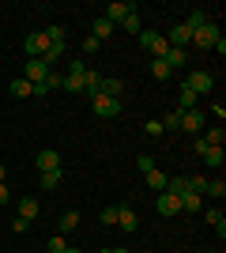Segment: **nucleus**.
I'll return each instance as SVG.
<instances>
[{"label":"nucleus","mask_w":226,"mask_h":253,"mask_svg":"<svg viewBox=\"0 0 226 253\" xmlns=\"http://www.w3.org/2000/svg\"><path fill=\"white\" fill-rule=\"evenodd\" d=\"M185 87H189L196 98H204V95H211V87H215V76H211V72H189Z\"/></svg>","instance_id":"obj_1"},{"label":"nucleus","mask_w":226,"mask_h":253,"mask_svg":"<svg viewBox=\"0 0 226 253\" xmlns=\"http://www.w3.org/2000/svg\"><path fill=\"white\" fill-rule=\"evenodd\" d=\"M140 45L151 53V57H166V49H170V42H166L159 31H140Z\"/></svg>","instance_id":"obj_2"},{"label":"nucleus","mask_w":226,"mask_h":253,"mask_svg":"<svg viewBox=\"0 0 226 253\" xmlns=\"http://www.w3.org/2000/svg\"><path fill=\"white\" fill-rule=\"evenodd\" d=\"M91 110L98 117H117L121 114V98H106V95H95L91 98Z\"/></svg>","instance_id":"obj_3"},{"label":"nucleus","mask_w":226,"mask_h":253,"mask_svg":"<svg viewBox=\"0 0 226 253\" xmlns=\"http://www.w3.org/2000/svg\"><path fill=\"white\" fill-rule=\"evenodd\" d=\"M23 72H27V76H23L27 84H31V87H38V84H45V76L53 72V68H45V64L38 61V57H31V61H27V68H23Z\"/></svg>","instance_id":"obj_4"},{"label":"nucleus","mask_w":226,"mask_h":253,"mask_svg":"<svg viewBox=\"0 0 226 253\" xmlns=\"http://www.w3.org/2000/svg\"><path fill=\"white\" fill-rule=\"evenodd\" d=\"M155 208H159V215H166V219H170V215H181V201H177V193H166V189L159 193Z\"/></svg>","instance_id":"obj_5"},{"label":"nucleus","mask_w":226,"mask_h":253,"mask_svg":"<svg viewBox=\"0 0 226 253\" xmlns=\"http://www.w3.org/2000/svg\"><path fill=\"white\" fill-rule=\"evenodd\" d=\"M219 38H223V34H219V23H204L200 31H193V42H196V45H204V49H211Z\"/></svg>","instance_id":"obj_6"},{"label":"nucleus","mask_w":226,"mask_h":253,"mask_svg":"<svg viewBox=\"0 0 226 253\" xmlns=\"http://www.w3.org/2000/svg\"><path fill=\"white\" fill-rule=\"evenodd\" d=\"M132 11H136V4H121V0H113V4L102 11V19H109L113 27H121V23H125V15H132Z\"/></svg>","instance_id":"obj_7"},{"label":"nucleus","mask_w":226,"mask_h":253,"mask_svg":"<svg viewBox=\"0 0 226 253\" xmlns=\"http://www.w3.org/2000/svg\"><path fill=\"white\" fill-rule=\"evenodd\" d=\"M166 42H170V49H185V45L193 42V31H189L185 23H177V27L170 31V38H166Z\"/></svg>","instance_id":"obj_8"},{"label":"nucleus","mask_w":226,"mask_h":253,"mask_svg":"<svg viewBox=\"0 0 226 253\" xmlns=\"http://www.w3.org/2000/svg\"><path fill=\"white\" fill-rule=\"evenodd\" d=\"M23 45H27V53H31V57H42V53L49 49V38H45V31H34Z\"/></svg>","instance_id":"obj_9"},{"label":"nucleus","mask_w":226,"mask_h":253,"mask_svg":"<svg viewBox=\"0 0 226 253\" xmlns=\"http://www.w3.org/2000/svg\"><path fill=\"white\" fill-rule=\"evenodd\" d=\"M181 128L185 132H204V114H200V110H185L181 114Z\"/></svg>","instance_id":"obj_10"},{"label":"nucleus","mask_w":226,"mask_h":253,"mask_svg":"<svg viewBox=\"0 0 226 253\" xmlns=\"http://www.w3.org/2000/svg\"><path fill=\"white\" fill-rule=\"evenodd\" d=\"M117 227H121V231H136V227H140V215H136V211H132L129 208V204H125V208H117Z\"/></svg>","instance_id":"obj_11"},{"label":"nucleus","mask_w":226,"mask_h":253,"mask_svg":"<svg viewBox=\"0 0 226 253\" xmlns=\"http://www.w3.org/2000/svg\"><path fill=\"white\" fill-rule=\"evenodd\" d=\"M38 211H42V204H38V197H23V201H19V219L34 223V219H38Z\"/></svg>","instance_id":"obj_12"},{"label":"nucleus","mask_w":226,"mask_h":253,"mask_svg":"<svg viewBox=\"0 0 226 253\" xmlns=\"http://www.w3.org/2000/svg\"><path fill=\"white\" fill-rule=\"evenodd\" d=\"M38 170H42V174H49V170H61V155H57L53 148L38 151Z\"/></svg>","instance_id":"obj_13"},{"label":"nucleus","mask_w":226,"mask_h":253,"mask_svg":"<svg viewBox=\"0 0 226 253\" xmlns=\"http://www.w3.org/2000/svg\"><path fill=\"white\" fill-rule=\"evenodd\" d=\"M162 61L170 64L173 72H181L185 64H189V53H185V49H166V57H162Z\"/></svg>","instance_id":"obj_14"},{"label":"nucleus","mask_w":226,"mask_h":253,"mask_svg":"<svg viewBox=\"0 0 226 253\" xmlns=\"http://www.w3.org/2000/svg\"><path fill=\"white\" fill-rule=\"evenodd\" d=\"M151 76H155V80H159V84H166V80H170L173 76V68L166 61H162V57H155V61H151Z\"/></svg>","instance_id":"obj_15"},{"label":"nucleus","mask_w":226,"mask_h":253,"mask_svg":"<svg viewBox=\"0 0 226 253\" xmlns=\"http://www.w3.org/2000/svg\"><path fill=\"white\" fill-rule=\"evenodd\" d=\"M109 34H113V23H109V19H102V15H98V19H95V31H91V38H98V42H106Z\"/></svg>","instance_id":"obj_16"},{"label":"nucleus","mask_w":226,"mask_h":253,"mask_svg":"<svg viewBox=\"0 0 226 253\" xmlns=\"http://www.w3.org/2000/svg\"><path fill=\"white\" fill-rule=\"evenodd\" d=\"M8 91H11V95H15V98H31V95H34V87L27 84L23 76H19V80H11V84H8Z\"/></svg>","instance_id":"obj_17"},{"label":"nucleus","mask_w":226,"mask_h":253,"mask_svg":"<svg viewBox=\"0 0 226 253\" xmlns=\"http://www.w3.org/2000/svg\"><path fill=\"white\" fill-rule=\"evenodd\" d=\"M98 87H102V76L87 68V72H83V91H87V95H91V98H95V95H98Z\"/></svg>","instance_id":"obj_18"},{"label":"nucleus","mask_w":226,"mask_h":253,"mask_svg":"<svg viewBox=\"0 0 226 253\" xmlns=\"http://www.w3.org/2000/svg\"><path fill=\"white\" fill-rule=\"evenodd\" d=\"M177 201H181V211H200L204 208V197H196V193H181Z\"/></svg>","instance_id":"obj_19"},{"label":"nucleus","mask_w":226,"mask_h":253,"mask_svg":"<svg viewBox=\"0 0 226 253\" xmlns=\"http://www.w3.org/2000/svg\"><path fill=\"white\" fill-rule=\"evenodd\" d=\"M68 91V95H83V76H75V72H68L65 76V84H61Z\"/></svg>","instance_id":"obj_20"},{"label":"nucleus","mask_w":226,"mask_h":253,"mask_svg":"<svg viewBox=\"0 0 226 253\" xmlns=\"http://www.w3.org/2000/svg\"><path fill=\"white\" fill-rule=\"evenodd\" d=\"M121 80H102V87H98V95H106V98H121Z\"/></svg>","instance_id":"obj_21"},{"label":"nucleus","mask_w":226,"mask_h":253,"mask_svg":"<svg viewBox=\"0 0 226 253\" xmlns=\"http://www.w3.org/2000/svg\"><path fill=\"white\" fill-rule=\"evenodd\" d=\"M204 144H207V148H223V144H226V128L219 125V128H211V132H204Z\"/></svg>","instance_id":"obj_22"},{"label":"nucleus","mask_w":226,"mask_h":253,"mask_svg":"<svg viewBox=\"0 0 226 253\" xmlns=\"http://www.w3.org/2000/svg\"><path fill=\"white\" fill-rule=\"evenodd\" d=\"M57 227H61V234H72L75 227H79V211H65V215H61V223H57Z\"/></svg>","instance_id":"obj_23"},{"label":"nucleus","mask_w":226,"mask_h":253,"mask_svg":"<svg viewBox=\"0 0 226 253\" xmlns=\"http://www.w3.org/2000/svg\"><path fill=\"white\" fill-rule=\"evenodd\" d=\"M200 159H204L207 167H223V163H226V151H223V148H207Z\"/></svg>","instance_id":"obj_24"},{"label":"nucleus","mask_w":226,"mask_h":253,"mask_svg":"<svg viewBox=\"0 0 226 253\" xmlns=\"http://www.w3.org/2000/svg\"><path fill=\"white\" fill-rule=\"evenodd\" d=\"M143 178H147V189H155V193L166 189V174H162V170H151V174H143Z\"/></svg>","instance_id":"obj_25"},{"label":"nucleus","mask_w":226,"mask_h":253,"mask_svg":"<svg viewBox=\"0 0 226 253\" xmlns=\"http://www.w3.org/2000/svg\"><path fill=\"white\" fill-rule=\"evenodd\" d=\"M185 181H189V193H196V197H204V193H207V178H204V174H193V178H185Z\"/></svg>","instance_id":"obj_26"},{"label":"nucleus","mask_w":226,"mask_h":253,"mask_svg":"<svg viewBox=\"0 0 226 253\" xmlns=\"http://www.w3.org/2000/svg\"><path fill=\"white\" fill-rule=\"evenodd\" d=\"M207 223H211V227H215V234H219V238H223V234H226V215H223V211H207Z\"/></svg>","instance_id":"obj_27"},{"label":"nucleus","mask_w":226,"mask_h":253,"mask_svg":"<svg viewBox=\"0 0 226 253\" xmlns=\"http://www.w3.org/2000/svg\"><path fill=\"white\" fill-rule=\"evenodd\" d=\"M61 178H65L61 170H49V174H42V181H38V185H42V189L49 193V189H57V185H61Z\"/></svg>","instance_id":"obj_28"},{"label":"nucleus","mask_w":226,"mask_h":253,"mask_svg":"<svg viewBox=\"0 0 226 253\" xmlns=\"http://www.w3.org/2000/svg\"><path fill=\"white\" fill-rule=\"evenodd\" d=\"M177 98H181V114H185V110H193V106L200 102V98H196V95H193V91H189L185 84H181V91H177Z\"/></svg>","instance_id":"obj_29"},{"label":"nucleus","mask_w":226,"mask_h":253,"mask_svg":"<svg viewBox=\"0 0 226 253\" xmlns=\"http://www.w3.org/2000/svg\"><path fill=\"white\" fill-rule=\"evenodd\" d=\"M204 23H207V11H200V8H196V11H189V23H185V27H189V31H200Z\"/></svg>","instance_id":"obj_30"},{"label":"nucleus","mask_w":226,"mask_h":253,"mask_svg":"<svg viewBox=\"0 0 226 253\" xmlns=\"http://www.w3.org/2000/svg\"><path fill=\"white\" fill-rule=\"evenodd\" d=\"M207 197H215V201H223V197H226V181H223V178L207 181Z\"/></svg>","instance_id":"obj_31"},{"label":"nucleus","mask_w":226,"mask_h":253,"mask_svg":"<svg viewBox=\"0 0 226 253\" xmlns=\"http://www.w3.org/2000/svg\"><path fill=\"white\" fill-rule=\"evenodd\" d=\"M121 27H125L129 34H136V38H140V31H143V27H140V15H136V11H132V15H125V23H121Z\"/></svg>","instance_id":"obj_32"},{"label":"nucleus","mask_w":226,"mask_h":253,"mask_svg":"<svg viewBox=\"0 0 226 253\" xmlns=\"http://www.w3.org/2000/svg\"><path fill=\"white\" fill-rule=\"evenodd\" d=\"M65 250H68V238H65V234L49 238V253H65Z\"/></svg>","instance_id":"obj_33"},{"label":"nucleus","mask_w":226,"mask_h":253,"mask_svg":"<svg viewBox=\"0 0 226 253\" xmlns=\"http://www.w3.org/2000/svg\"><path fill=\"white\" fill-rule=\"evenodd\" d=\"M143 132H147V136H162L166 128H162V121H147V125H143Z\"/></svg>","instance_id":"obj_34"},{"label":"nucleus","mask_w":226,"mask_h":253,"mask_svg":"<svg viewBox=\"0 0 226 253\" xmlns=\"http://www.w3.org/2000/svg\"><path fill=\"white\" fill-rule=\"evenodd\" d=\"M136 167H140L143 174H151V170H155V159H151V155H140V159H136Z\"/></svg>","instance_id":"obj_35"},{"label":"nucleus","mask_w":226,"mask_h":253,"mask_svg":"<svg viewBox=\"0 0 226 253\" xmlns=\"http://www.w3.org/2000/svg\"><path fill=\"white\" fill-rule=\"evenodd\" d=\"M162 128H181V110H177V114H170V117H166V121H162Z\"/></svg>","instance_id":"obj_36"},{"label":"nucleus","mask_w":226,"mask_h":253,"mask_svg":"<svg viewBox=\"0 0 226 253\" xmlns=\"http://www.w3.org/2000/svg\"><path fill=\"white\" fill-rule=\"evenodd\" d=\"M102 223H106V227H117V208H106V211H102Z\"/></svg>","instance_id":"obj_37"},{"label":"nucleus","mask_w":226,"mask_h":253,"mask_svg":"<svg viewBox=\"0 0 226 253\" xmlns=\"http://www.w3.org/2000/svg\"><path fill=\"white\" fill-rule=\"evenodd\" d=\"M98 45H102L98 38H83V53H98Z\"/></svg>","instance_id":"obj_38"},{"label":"nucleus","mask_w":226,"mask_h":253,"mask_svg":"<svg viewBox=\"0 0 226 253\" xmlns=\"http://www.w3.org/2000/svg\"><path fill=\"white\" fill-rule=\"evenodd\" d=\"M27 227H31V223H27V219H19V215L11 219V231H15V234H23V231H27Z\"/></svg>","instance_id":"obj_39"},{"label":"nucleus","mask_w":226,"mask_h":253,"mask_svg":"<svg viewBox=\"0 0 226 253\" xmlns=\"http://www.w3.org/2000/svg\"><path fill=\"white\" fill-rule=\"evenodd\" d=\"M8 197H11V193H8V185L0 181V204H8Z\"/></svg>","instance_id":"obj_40"},{"label":"nucleus","mask_w":226,"mask_h":253,"mask_svg":"<svg viewBox=\"0 0 226 253\" xmlns=\"http://www.w3.org/2000/svg\"><path fill=\"white\" fill-rule=\"evenodd\" d=\"M4 178H8V170H4V163H0V181H4Z\"/></svg>","instance_id":"obj_41"},{"label":"nucleus","mask_w":226,"mask_h":253,"mask_svg":"<svg viewBox=\"0 0 226 253\" xmlns=\"http://www.w3.org/2000/svg\"><path fill=\"white\" fill-rule=\"evenodd\" d=\"M106 253H129V250H106Z\"/></svg>","instance_id":"obj_42"},{"label":"nucleus","mask_w":226,"mask_h":253,"mask_svg":"<svg viewBox=\"0 0 226 253\" xmlns=\"http://www.w3.org/2000/svg\"><path fill=\"white\" fill-rule=\"evenodd\" d=\"M65 253H79V250H72V246H68V250H65Z\"/></svg>","instance_id":"obj_43"},{"label":"nucleus","mask_w":226,"mask_h":253,"mask_svg":"<svg viewBox=\"0 0 226 253\" xmlns=\"http://www.w3.org/2000/svg\"><path fill=\"white\" fill-rule=\"evenodd\" d=\"M211 253H215V250H211Z\"/></svg>","instance_id":"obj_44"}]
</instances>
